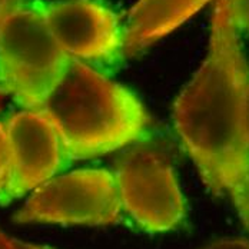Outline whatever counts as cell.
Instances as JSON below:
<instances>
[{
    "mask_svg": "<svg viewBox=\"0 0 249 249\" xmlns=\"http://www.w3.org/2000/svg\"><path fill=\"white\" fill-rule=\"evenodd\" d=\"M248 89L249 65L229 0H216L206 59L174 105L175 129L215 195L229 194L249 171Z\"/></svg>",
    "mask_w": 249,
    "mask_h": 249,
    "instance_id": "obj_1",
    "label": "cell"
},
{
    "mask_svg": "<svg viewBox=\"0 0 249 249\" xmlns=\"http://www.w3.org/2000/svg\"><path fill=\"white\" fill-rule=\"evenodd\" d=\"M40 110L56 126L71 160L127 146L148 126V115L130 90L75 59Z\"/></svg>",
    "mask_w": 249,
    "mask_h": 249,
    "instance_id": "obj_2",
    "label": "cell"
},
{
    "mask_svg": "<svg viewBox=\"0 0 249 249\" xmlns=\"http://www.w3.org/2000/svg\"><path fill=\"white\" fill-rule=\"evenodd\" d=\"M72 59L57 45L40 6L19 7L0 29V93L39 110Z\"/></svg>",
    "mask_w": 249,
    "mask_h": 249,
    "instance_id": "obj_3",
    "label": "cell"
},
{
    "mask_svg": "<svg viewBox=\"0 0 249 249\" xmlns=\"http://www.w3.org/2000/svg\"><path fill=\"white\" fill-rule=\"evenodd\" d=\"M122 211L112 172L79 169L53 176L33 189L13 219L19 224L103 226L119 222Z\"/></svg>",
    "mask_w": 249,
    "mask_h": 249,
    "instance_id": "obj_4",
    "label": "cell"
},
{
    "mask_svg": "<svg viewBox=\"0 0 249 249\" xmlns=\"http://www.w3.org/2000/svg\"><path fill=\"white\" fill-rule=\"evenodd\" d=\"M113 178L122 209L149 232L171 231L185 218V199L169 159L150 148L129 149L116 160Z\"/></svg>",
    "mask_w": 249,
    "mask_h": 249,
    "instance_id": "obj_5",
    "label": "cell"
},
{
    "mask_svg": "<svg viewBox=\"0 0 249 249\" xmlns=\"http://www.w3.org/2000/svg\"><path fill=\"white\" fill-rule=\"evenodd\" d=\"M10 166L0 202L6 203L52 179L71 159L63 141L43 110L15 113L4 124Z\"/></svg>",
    "mask_w": 249,
    "mask_h": 249,
    "instance_id": "obj_6",
    "label": "cell"
},
{
    "mask_svg": "<svg viewBox=\"0 0 249 249\" xmlns=\"http://www.w3.org/2000/svg\"><path fill=\"white\" fill-rule=\"evenodd\" d=\"M52 36L75 60L112 62L124 50L118 16L96 0H60L40 6Z\"/></svg>",
    "mask_w": 249,
    "mask_h": 249,
    "instance_id": "obj_7",
    "label": "cell"
},
{
    "mask_svg": "<svg viewBox=\"0 0 249 249\" xmlns=\"http://www.w3.org/2000/svg\"><path fill=\"white\" fill-rule=\"evenodd\" d=\"M211 0H139L124 27V56H133L172 33Z\"/></svg>",
    "mask_w": 249,
    "mask_h": 249,
    "instance_id": "obj_8",
    "label": "cell"
},
{
    "mask_svg": "<svg viewBox=\"0 0 249 249\" xmlns=\"http://www.w3.org/2000/svg\"><path fill=\"white\" fill-rule=\"evenodd\" d=\"M229 195L235 203L241 221L249 231V171L244 178L229 191Z\"/></svg>",
    "mask_w": 249,
    "mask_h": 249,
    "instance_id": "obj_9",
    "label": "cell"
},
{
    "mask_svg": "<svg viewBox=\"0 0 249 249\" xmlns=\"http://www.w3.org/2000/svg\"><path fill=\"white\" fill-rule=\"evenodd\" d=\"M229 10L238 32L249 36V0H229Z\"/></svg>",
    "mask_w": 249,
    "mask_h": 249,
    "instance_id": "obj_10",
    "label": "cell"
},
{
    "mask_svg": "<svg viewBox=\"0 0 249 249\" xmlns=\"http://www.w3.org/2000/svg\"><path fill=\"white\" fill-rule=\"evenodd\" d=\"M10 166V150H9V141L4 124L0 122V191L6 183L7 174Z\"/></svg>",
    "mask_w": 249,
    "mask_h": 249,
    "instance_id": "obj_11",
    "label": "cell"
},
{
    "mask_svg": "<svg viewBox=\"0 0 249 249\" xmlns=\"http://www.w3.org/2000/svg\"><path fill=\"white\" fill-rule=\"evenodd\" d=\"M200 249H249V241L242 238H224L213 241Z\"/></svg>",
    "mask_w": 249,
    "mask_h": 249,
    "instance_id": "obj_12",
    "label": "cell"
},
{
    "mask_svg": "<svg viewBox=\"0 0 249 249\" xmlns=\"http://www.w3.org/2000/svg\"><path fill=\"white\" fill-rule=\"evenodd\" d=\"M0 249H50L46 247H40V245H35V244H27L22 242L19 239H15L9 235H6L4 232L0 231Z\"/></svg>",
    "mask_w": 249,
    "mask_h": 249,
    "instance_id": "obj_13",
    "label": "cell"
},
{
    "mask_svg": "<svg viewBox=\"0 0 249 249\" xmlns=\"http://www.w3.org/2000/svg\"><path fill=\"white\" fill-rule=\"evenodd\" d=\"M22 6V0H0V29L4 25V22Z\"/></svg>",
    "mask_w": 249,
    "mask_h": 249,
    "instance_id": "obj_14",
    "label": "cell"
},
{
    "mask_svg": "<svg viewBox=\"0 0 249 249\" xmlns=\"http://www.w3.org/2000/svg\"><path fill=\"white\" fill-rule=\"evenodd\" d=\"M245 136H247V142L249 146V89L248 95H247V105H245Z\"/></svg>",
    "mask_w": 249,
    "mask_h": 249,
    "instance_id": "obj_15",
    "label": "cell"
}]
</instances>
